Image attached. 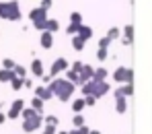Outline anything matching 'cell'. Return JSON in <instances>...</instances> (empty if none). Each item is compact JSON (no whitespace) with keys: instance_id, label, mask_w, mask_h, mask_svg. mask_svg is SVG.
<instances>
[{"instance_id":"6da1fadb","label":"cell","mask_w":152,"mask_h":134,"mask_svg":"<svg viewBox=\"0 0 152 134\" xmlns=\"http://www.w3.org/2000/svg\"><path fill=\"white\" fill-rule=\"evenodd\" d=\"M50 91L58 97V99L68 101V99H70V95H72V91H74V85H72L70 80H66V79H56L50 85Z\"/></svg>"},{"instance_id":"7a4b0ae2","label":"cell","mask_w":152,"mask_h":134,"mask_svg":"<svg viewBox=\"0 0 152 134\" xmlns=\"http://www.w3.org/2000/svg\"><path fill=\"white\" fill-rule=\"evenodd\" d=\"M0 19H8V21H17L21 19V10H19V2H0Z\"/></svg>"},{"instance_id":"3957f363","label":"cell","mask_w":152,"mask_h":134,"mask_svg":"<svg viewBox=\"0 0 152 134\" xmlns=\"http://www.w3.org/2000/svg\"><path fill=\"white\" fill-rule=\"evenodd\" d=\"M113 79L117 80V82H126V85H129L132 79H134V74H132L129 68H117V70L113 72Z\"/></svg>"},{"instance_id":"277c9868","label":"cell","mask_w":152,"mask_h":134,"mask_svg":"<svg viewBox=\"0 0 152 134\" xmlns=\"http://www.w3.org/2000/svg\"><path fill=\"white\" fill-rule=\"evenodd\" d=\"M41 122H43V118L37 116V118H33V120H25V122L21 124V128H23V132H35V130L41 126Z\"/></svg>"},{"instance_id":"5b68a950","label":"cell","mask_w":152,"mask_h":134,"mask_svg":"<svg viewBox=\"0 0 152 134\" xmlns=\"http://www.w3.org/2000/svg\"><path fill=\"white\" fill-rule=\"evenodd\" d=\"M93 77H95V68H93L91 64H84V66H82V70H80V82L93 80Z\"/></svg>"},{"instance_id":"8992f818","label":"cell","mask_w":152,"mask_h":134,"mask_svg":"<svg viewBox=\"0 0 152 134\" xmlns=\"http://www.w3.org/2000/svg\"><path fill=\"white\" fill-rule=\"evenodd\" d=\"M35 97H39L41 101H48V99L53 97V93L50 91V87H37L35 89Z\"/></svg>"},{"instance_id":"52a82bcc","label":"cell","mask_w":152,"mask_h":134,"mask_svg":"<svg viewBox=\"0 0 152 134\" xmlns=\"http://www.w3.org/2000/svg\"><path fill=\"white\" fill-rule=\"evenodd\" d=\"M45 13H48V10H43V8L39 6V8H33V10L29 13V17H31L33 23H37V21H48V19H45Z\"/></svg>"},{"instance_id":"ba28073f","label":"cell","mask_w":152,"mask_h":134,"mask_svg":"<svg viewBox=\"0 0 152 134\" xmlns=\"http://www.w3.org/2000/svg\"><path fill=\"white\" fill-rule=\"evenodd\" d=\"M68 68V62L64 60V58H60V60H56L53 64H51V77H56L60 70H66Z\"/></svg>"},{"instance_id":"9c48e42d","label":"cell","mask_w":152,"mask_h":134,"mask_svg":"<svg viewBox=\"0 0 152 134\" xmlns=\"http://www.w3.org/2000/svg\"><path fill=\"white\" fill-rule=\"evenodd\" d=\"M115 99H117V105H115L117 113H124L127 109V103H126V99H124V95L119 93V89H115Z\"/></svg>"},{"instance_id":"30bf717a","label":"cell","mask_w":152,"mask_h":134,"mask_svg":"<svg viewBox=\"0 0 152 134\" xmlns=\"http://www.w3.org/2000/svg\"><path fill=\"white\" fill-rule=\"evenodd\" d=\"M41 46L45 50H50L51 46H53V33H50V31H43L41 33Z\"/></svg>"},{"instance_id":"8fae6325","label":"cell","mask_w":152,"mask_h":134,"mask_svg":"<svg viewBox=\"0 0 152 134\" xmlns=\"http://www.w3.org/2000/svg\"><path fill=\"white\" fill-rule=\"evenodd\" d=\"M15 79H17L15 70H6V68L0 70V82H12Z\"/></svg>"},{"instance_id":"7c38bea8","label":"cell","mask_w":152,"mask_h":134,"mask_svg":"<svg viewBox=\"0 0 152 134\" xmlns=\"http://www.w3.org/2000/svg\"><path fill=\"white\" fill-rule=\"evenodd\" d=\"M31 72L35 77H43V64H41V60H33L31 62Z\"/></svg>"},{"instance_id":"4fadbf2b","label":"cell","mask_w":152,"mask_h":134,"mask_svg":"<svg viewBox=\"0 0 152 134\" xmlns=\"http://www.w3.org/2000/svg\"><path fill=\"white\" fill-rule=\"evenodd\" d=\"M107 91H109V85H107V82H99V85L95 87V93H93V95H95V99H99V97H103Z\"/></svg>"},{"instance_id":"5bb4252c","label":"cell","mask_w":152,"mask_h":134,"mask_svg":"<svg viewBox=\"0 0 152 134\" xmlns=\"http://www.w3.org/2000/svg\"><path fill=\"white\" fill-rule=\"evenodd\" d=\"M78 37H82L84 41H86V39H91V37H93V29H91L88 25H80V31H78Z\"/></svg>"},{"instance_id":"9a60e30c","label":"cell","mask_w":152,"mask_h":134,"mask_svg":"<svg viewBox=\"0 0 152 134\" xmlns=\"http://www.w3.org/2000/svg\"><path fill=\"white\" fill-rule=\"evenodd\" d=\"M21 116L25 118V120H33V118H37V116H41L39 111H35L33 107H25L23 111H21Z\"/></svg>"},{"instance_id":"2e32d148","label":"cell","mask_w":152,"mask_h":134,"mask_svg":"<svg viewBox=\"0 0 152 134\" xmlns=\"http://www.w3.org/2000/svg\"><path fill=\"white\" fill-rule=\"evenodd\" d=\"M105 77H107V70H105V68H97V70H95V77H93V80L99 85V82H105Z\"/></svg>"},{"instance_id":"e0dca14e","label":"cell","mask_w":152,"mask_h":134,"mask_svg":"<svg viewBox=\"0 0 152 134\" xmlns=\"http://www.w3.org/2000/svg\"><path fill=\"white\" fill-rule=\"evenodd\" d=\"M60 29V23L56 21V19H48L45 21V31H50V33H56Z\"/></svg>"},{"instance_id":"ac0fdd59","label":"cell","mask_w":152,"mask_h":134,"mask_svg":"<svg viewBox=\"0 0 152 134\" xmlns=\"http://www.w3.org/2000/svg\"><path fill=\"white\" fill-rule=\"evenodd\" d=\"M95 87H97V82H95V80H88V82H84V87H82V93H84V97H86V95H93V93H95Z\"/></svg>"},{"instance_id":"d6986e66","label":"cell","mask_w":152,"mask_h":134,"mask_svg":"<svg viewBox=\"0 0 152 134\" xmlns=\"http://www.w3.org/2000/svg\"><path fill=\"white\" fill-rule=\"evenodd\" d=\"M84 43H86V41H84L82 37H78V35H74V39H72V48H74L76 52H80V50L84 48Z\"/></svg>"},{"instance_id":"ffe728a7","label":"cell","mask_w":152,"mask_h":134,"mask_svg":"<svg viewBox=\"0 0 152 134\" xmlns=\"http://www.w3.org/2000/svg\"><path fill=\"white\" fill-rule=\"evenodd\" d=\"M66 80H70L72 85H74V82H80V74H78L76 70H68V72H66Z\"/></svg>"},{"instance_id":"44dd1931","label":"cell","mask_w":152,"mask_h":134,"mask_svg":"<svg viewBox=\"0 0 152 134\" xmlns=\"http://www.w3.org/2000/svg\"><path fill=\"white\" fill-rule=\"evenodd\" d=\"M84 107H86V101H84V99H76L74 103H72V109H74V113H80Z\"/></svg>"},{"instance_id":"7402d4cb","label":"cell","mask_w":152,"mask_h":134,"mask_svg":"<svg viewBox=\"0 0 152 134\" xmlns=\"http://www.w3.org/2000/svg\"><path fill=\"white\" fill-rule=\"evenodd\" d=\"M31 107H33L35 111H39V113H41V109H43V101H41L39 97H33V101H31Z\"/></svg>"},{"instance_id":"603a6c76","label":"cell","mask_w":152,"mask_h":134,"mask_svg":"<svg viewBox=\"0 0 152 134\" xmlns=\"http://www.w3.org/2000/svg\"><path fill=\"white\" fill-rule=\"evenodd\" d=\"M119 93H121L124 97H127V95H132V93H134V87H132V82H129V85H124V87L119 89Z\"/></svg>"},{"instance_id":"cb8c5ba5","label":"cell","mask_w":152,"mask_h":134,"mask_svg":"<svg viewBox=\"0 0 152 134\" xmlns=\"http://www.w3.org/2000/svg\"><path fill=\"white\" fill-rule=\"evenodd\" d=\"M15 62L10 60V58H4V62H2V68H6V70H15Z\"/></svg>"},{"instance_id":"d4e9b609","label":"cell","mask_w":152,"mask_h":134,"mask_svg":"<svg viewBox=\"0 0 152 134\" xmlns=\"http://www.w3.org/2000/svg\"><path fill=\"white\" fill-rule=\"evenodd\" d=\"M70 21L76 23V25H82V15H80V13H72V15H70Z\"/></svg>"},{"instance_id":"484cf974","label":"cell","mask_w":152,"mask_h":134,"mask_svg":"<svg viewBox=\"0 0 152 134\" xmlns=\"http://www.w3.org/2000/svg\"><path fill=\"white\" fill-rule=\"evenodd\" d=\"M43 122H45L48 126H58V122H60V120H58V116H48Z\"/></svg>"},{"instance_id":"4316f807","label":"cell","mask_w":152,"mask_h":134,"mask_svg":"<svg viewBox=\"0 0 152 134\" xmlns=\"http://www.w3.org/2000/svg\"><path fill=\"white\" fill-rule=\"evenodd\" d=\"M72 122H74V126H76V128H82V126H84V118H82L80 113H76Z\"/></svg>"},{"instance_id":"83f0119b","label":"cell","mask_w":152,"mask_h":134,"mask_svg":"<svg viewBox=\"0 0 152 134\" xmlns=\"http://www.w3.org/2000/svg\"><path fill=\"white\" fill-rule=\"evenodd\" d=\"M107 37H109V39H117V37H119V27H111Z\"/></svg>"},{"instance_id":"f1b7e54d","label":"cell","mask_w":152,"mask_h":134,"mask_svg":"<svg viewBox=\"0 0 152 134\" xmlns=\"http://www.w3.org/2000/svg\"><path fill=\"white\" fill-rule=\"evenodd\" d=\"M23 85H25V79H19V77H17V79L12 80V89H15V91H19Z\"/></svg>"},{"instance_id":"f546056e","label":"cell","mask_w":152,"mask_h":134,"mask_svg":"<svg viewBox=\"0 0 152 134\" xmlns=\"http://www.w3.org/2000/svg\"><path fill=\"white\" fill-rule=\"evenodd\" d=\"M109 43H111V39H109V37H101V39H99V50H107V46H109Z\"/></svg>"},{"instance_id":"4dcf8cb0","label":"cell","mask_w":152,"mask_h":134,"mask_svg":"<svg viewBox=\"0 0 152 134\" xmlns=\"http://www.w3.org/2000/svg\"><path fill=\"white\" fill-rule=\"evenodd\" d=\"M124 33H126V39H127V41H132V37H134V27L127 25L126 29H124Z\"/></svg>"},{"instance_id":"1f68e13d","label":"cell","mask_w":152,"mask_h":134,"mask_svg":"<svg viewBox=\"0 0 152 134\" xmlns=\"http://www.w3.org/2000/svg\"><path fill=\"white\" fill-rule=\"evenodd\" d=\"M15 74H17L19 79H25L27 70H25V68H23V66H15Z\"/></svg>"},{"instance_id":"d6a6232c","label":"cell","mask_w":152,"mask_h":134,"mask_svg":"<svg viewBox=\"0 0 152 134\" xmlns=\"http://www.w3.org/2000/svg\"><path fill=\"white\" fill-rule=\"evenodd\" d=\"M66 31H68V35H70V33H72V35H74V33H78V31H80V25H76V23H70V25H68V29H66Z\"/></svg>"},{"instance_id":"836d02e7","label":"cell","mask_w":152,"mask_h":134,"mask_svg":"<svg viewBox=\"0 0 152 134\" xmlns=\"http://www.w3.org/2000/svg\"><path fill=\"white\" fill-rule=\"evenodd\" d=\"M19 113H21V111L12 107V109H8V113H6V118H10V120H15V118H19Z\"/></svg>"},{"instance_id":"e575fe53","label":"cell","mask_w":152,"mask_h":134,"mask_svg":"<svg viewBox=\"0 0 152 134\" xmlns=\"http://www.w3.org/2000/svg\"><path fill=\"white\" fill-rule=\"evenodd\" d=\"M84 101H86V107H91V105H95V101H97V99H95V95H86V97H84Z\"/></svg>"},{"instance_id":"d590c367","label":"cell","mask_w":152,"mask_h":134,"mask_svg":"<svg viewBox=\"0 0 152 134\" xmlns=\"http://www.w3.org/2000/svg\"><path fill=\"white\" fill-rule=\"evenodd\" d=\"M51 4H53V0H41V8H43V10H50Z\"/></svg>"},{"instance_id":"8d00e7d4","label":"cell","mask_w":152,"mask_h":134,"mask_svg":"<svg viewBox=\"0 0 152 134\" xmlns=\"http://www.w3.org/2000/svg\"><path fill=\"white\" fill-rule=\"evenodd\" d=\"M70 134H91V130H88L86 126H82V128H78V130H72Z\"/></svg>"},{"instance_id":"74e56055","label":"cell","mask_w":152,"mask_h":134,"mask_svg":"<svg viewBox=\"0 0 152 134\" xmlns=\"http://www.w3.org/2000/svg\"><path fill=\"white\" fill-rule=\"evenodd\" d=\"M82 66H84L82 62H74V64H72V70H76V72L80 74V70H82Z\"/></svg>"},{"instance_id":"f35d334b","label":"cell","mask_w":152,"mask_h":134,"mask_svg":"<svg viewBox=\"0 0 152 134\" xmlns=\"http://www.w3.org/2000/svg\"><path fill=\"white\" fill-rule=\"evenodd\" d=\"M43 134H56V126H45L43 128Z\"/></svg>"},{"instance_id":"ab89813d","label":"cell","mask_w":152,"mask_h":134,"mask_svg":"<svg viewBox=\"0 0 152 134\" xmlns=\"http://www.w3.org/2000/svg\"><path fill=\"white\" fill-rule=\"evenodd\" d=\"M97 58H99V60H105V58H107V50H99V52H97Z\"/></svg>"},{"instance_id":"60d3db41","label":"cell","mask_w":152,"mask_h":134,"mask_svg":"<svg viewBox=\"0 0 152 134\" xmlns=\"http://www.w3.org/2000/svg\"><path fill=\"white\" fill-rule=\"evenodd\" d=\"M4 120H6V113H2V111H0V124H4Z\"/></svg>"},{"instance_id":"b9f144b4","label":"cell","mask_w":152,"mask_h":134,"mask_svg":"<svg viewBox=\"0 0 152 134\" xmlns=\"http://www.w3.org/2000/svg\"><path fill=\"white\" fill-rule=\"evenodd\" d=\"M91 134H101V132L99 130H91Z\"/></svg>"},{"instance_id":"7bdbcfd3","label":"cell","mask_w":152,"mask_h":134,"mask_svg":"<svg viewBox=\"0 0 152 134\" xmlns=\"http://www.w3.org/2000/svg\"><path fill=\"white\" fill-rule=\"evenodd\" d=\"M58 134H70V132H58Z\"/></svg>"}]
</instances>
